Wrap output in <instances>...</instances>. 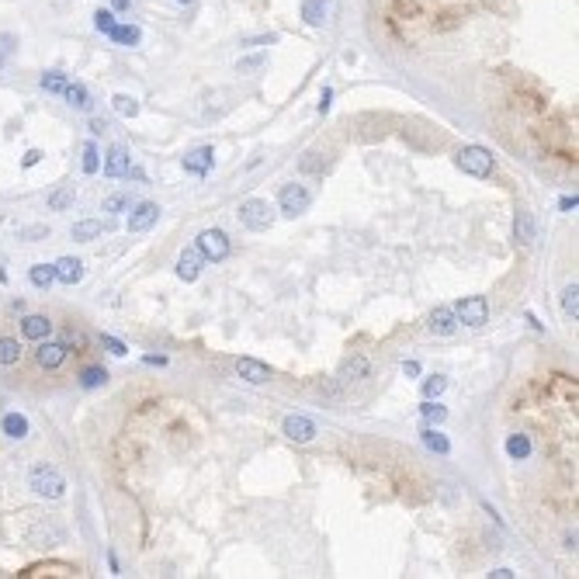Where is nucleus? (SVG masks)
I'll return each instance as SVG.
<instances>
[{"instance_id": "nucleus-10", "label": "nucleus", "mask_w": 579, "mask_h": 579, "mask_svg": "<svg viewBox=\"0 0 579 579\" xmlns=\"http://www.w3.org/2000/svg\"><path fill=\"white\" fill-rule=\"evenodd\" d=\"M157 219H160V205H153V202L135 205L129 212V233H146L150 226H157Z\"/></svg>"}, {"instance_id": "nucleus-47", "label": "nucleus", "mask_w": 579, "mask_h": 579, "mask_svg": "<svg viewBox=\"0 0 579 579\" xmlns=\"http://www.w3.org/2000/svg\"><path fill=\"white\" fill-rule=\"evenodd\" d=\"M108 129V122H105V118H94V122H90V132H94V135H101V132H105Z\"/></svg>"}, {"instance_id": "nucleus-24", "label": "nucleus", "mask_w": 579, "mask_h": 579, "mask_svg": "<svg viewBox=\"0 0 579 579\" xmlns=\"http://www.w3.org/2000/svg\"><path fill=\"white\" fill-rule=\"evenodd\" d=\"M18 358H21V343L14 340V337H0V368L18 365Z\"/></svg>"}, {"instance_id": "nucleus-51", "label": "nucleus", "mask_w": 579, "mask_h": 579, "mask_svg": "<svg viewBox=\"0 0 579 579\" xmlns=\"http://www.w3.org/2000/svg\"><path fill=\"white\" fill-rule=\"evenodd\" d=\"M177 4H191V0H177Z\"/></svg>"}, {"instance_id": "nucleus-18", "label": "nucleus", "mask_w": 579, "mask_h": 579, "mask_svg": "<svg viewBox=\"0 0 579 579\" xmlns=\"http://www.w3.org/2000/svg\"><path fill=\"white\" fill-rule=\"evenodd\" d=\"M63 98H66V105L77 108V111H90V108H94V98H90V90H87L83 83H77V80H70V87L63 90Z\"/></svg>"}, {"instance_id": "nucleus-19", "label": "nucleus", "mask_w": 579, "mask_h": 579, "mask_svg": "<svg viewBox=\"0 0 579 579\" xmlns=\"http://www.w3.org/2000/svg\"><path fill=\"white\" fill-rule=\"evenodd\" d=\"M326 14H330V0H302V21L306 25L319 28L326 21Z\"/></svg>"}, {"instance_id": "nucleus-43", "label": "nucleus", "mask_w": 579, "mask_h": 579, "mask_svg": "<svg viewBox=\"0 0 579 579\" xmlns=\"http://www.w3.org/2000/svg\"><path fill=\"white\" fill-rule=\"evenodd\" d=\"M142 361H146V365H157V368H163V365H167V358H163V354H146Z\"/></svg>"}, {"instance_id": "nucleus-22", "label": "nucleus", "mask_w": 579, "mask_h": 579, "mask_svg": "<svg viewBox=\"0 0 579 579\" xmlns=\"http://www.w3.org/2000/svg\"><path fill=\"white\" fill-rule=\"evenodd\" d=\"M0 430H4L11 441H25V437H28V420L21 417V413H4Z\"/></svg>"}, {"instance_id": "nucleus-17", "label": "nucleus", "mask_w": 579, "mask_h": 579, "mask_svg": "<svg viewBox=\"0 0 579 579\" xmlns=\"http://www.w3.org/2000/svg\"><path fill=\"white\" fill-rule=\"evenodd\" d=\"M111 229V222H101V219H83V222H73V229H70V236L80 239V243H90V239H98L101 233Z\"/></svg>"}, {"instance_id": "nucleus-11", "label": "nucleus", "mask_w": 579, "mask_h": 579, "mask_svg": "<svg viewBox=\"0 0 579 579\" xmlns=\"http://www.w3.org/2000/svg\"><path fill=\"white\" fill-rule=\"evenodd\" d=\"M181 163H184L187 174H194V177H205V174L212 170V163H215V150H212V146H198V150H191V153H187Z\"/></svg>"}, {"instance_id": "nucleus-48", "label": "nucleus", "mask_w": 579, "mask_h": 579, "mask_svg": "<svg viewBox=\"0 0 579 579\" xmlns=\"http://www.w3.org/2000/svg\"><path fill=\"white\" fill-rule=\"evenodd\" d=\"M558 205H562V209H565V212H573V209H576V205H579V198H576V194H573V198H562Z\"/></svg>"}, {"instance_id": "nucleus-30", "label": "nucleus", "mask_w": 579, "mask_h": 579, "mask_svg": "<svg viewBox=\"0 0 579 579\" xmlns=\"http://www.w3.org/2000/svg\"><path fill=\"white\" fill-rule=\"evenodd\" d=\"M111 108H115L118 115H125V118H135V115H139V101L129 98V94H115V98H111Z\"/></svg>"}, {"instance_id": "nucleus-14", "label": "nucleus", "mask_w": 579, "mask_h": 579, "mask_svg": "<svg viewBox=\"0 0 579 579\" xmlns=\"http://www.w3.org/2000/svg\"><path fill=\"white\" fill-rule=\"evenodd\" d=\"M129 170H132L129 150H125V146H111V150H108V160H105V174L108 177H129Z\"/></svg>"}, {"instance_id": "nucleus-6", "label": "nucleus", "mask_w": 579, "mask_h": 579, "mask_svg": "<svg viewBox=\"0 0 579 579\" xmlns=\"http://www.w3.org/2000/svg\"><path fill=\"white\" fill-rule=\"evenodd\" d=\"M198 254L212 264L226 261V257H229V236H226L222 229H205V233L198 236Z\"/></svg>"}, {"instance_id": "nucleus-41", "label": "nucleus", "mask_w": 579, "mask_h": 579, "mask_svg": "<svg viewBox=\"0 0 579 579\" xmlns=\"http://www.w3.org/2000/svg\"><path fill=\"white\" fill-rule=\"evenodd\" d=\"M46 236H49V226H28V229H21V239H28V243L46 239Z\"/></svg>"}, {"instance_id": "nucleus-34", "label": "nucleus", "mask_w": 579, "mask_h": 579, "mask_svg": "<svg viewBox=\"0 0 579 579\" xmlns=\"http://www.w3.org/2000/svg\"><path fill=\"white\" fill-rule=\"evenodd\" d=\"M101 153H98V146L94 142H83V160H80V167H83V174H98V167H101Z\"/></svg>"}, {"instance_id": "nucleus-28", "label": "nucleus", "mask_w": 579, "mask_h": 579, "mask_svg": "<svg viewBox=\"0 0 579 579\" xmlns=\"http://www.w3.org/2000/svg\"><path fill=\"white\" fill-rule=\"evenodd\" d=\"M365 375H368V358H361V354H358V358H350V361L343 365L340 378H343V382H358V378H365Z\"/></svg>"}, {"instance_id": "nucleus-20", "label": "nucleus", "mask_w": 579, "mask_h": 579, "mask_svg": "<svg viewBox=\"0 0 579 579\" xmlns=\"http://www.w3.org/2000/svg\"><path fill=\"white\" fill-rule=\"evenodd\" d=\"M21 333H25L28 340H46L53 333V323L46 316H25L21 319Z\"/></svg>"}, {"instance_id": "nucleus-7", "label": "nucleus", "mask_w": 579, "mask_h": 579, "mask_svg": "<svg viewBox=\"0 0 579 579\" xmlns=\"http://www.w3.org/2000/svg\"><path fill=\"white\" fill-rule=\"evenodd\" d=\"M454 316H458V323H465V326H482L489 319V302L482 295H469V298L458 302Z\"/></svg>"}, {"instance_id": "nucleus-21", "label": "nucleus", "mask_w": 579, "mask_h": 579, "mask_svg": "<svg viewBox=\"0 0 579 579\" xmlns=\"http://www.w3.org/2000/svg\"><path fill=\"white\" fill-rule=\"evenodd\" d=\"M513 236H517L521 246H531V243H534V215L527 209H521L517 219H513Z\"/></svg>"}, {"instance_id": "nucleus-5", "label": "nucleus", "mask_w": 579, "mask_h": 579, "mask_svg": "<svg viewBox=\"0 0 579 579\" xmlns=\"http://www.w3.org/2000/svg\"><path fill=\"white\" fill-rule=\"evenodd\" d=\"M278 205H281V212H285L288 219H295V215L309 212L313 194H309V187L306 184H285L281 187V194H278Z\"/></svg>"}, {"instance_id": "nucleus-35", "label": "nucleus", "mask_w": 579, "mask_h": 579, "mask_svg": "<svg viewBox=\"0 0 579 579\" xmlns=\"http://www.w3.org/2000/svg\"><path fill=\"white\" fill-rule=\"evenodd\" d=\"M420 417H423V420H430V423H444V420H448V410H444V406H437L434 399H427V402L420 406Z\"/></svg>"}, {"instance_id": "nucleus-9", "label": "nucleus", "mask_w": 579, "mask_h": 579, "mask_svg": "<svg viewBox=\"0 0 579 579\" xmlns=\"http://www.w3.org/2000/svg\"><path fill=\"white\" fill-rule=\"evenodd\" d=\"M35 361L42 365L46 371H56L63 361H66V343H59V340H38V350H35Z\"/></svg>"}, {"instance_id": "nucleus-46", "label": "nucleus", "mask_w": 579, "mask_h": 579, "mask_svg": "<svg viewBox=\"0 0 579 579\" xmlns=\"http://www.w3.org/2000/svg\"><path fill=\"white\" fill-rule=\"evenodd\" d=\"M261 63H264L261 56H254V59H243V63H239V70H254V66H261Z\"/></svg>"}, {"instance_id": "nucleus-27", "label": "nucleus", "mask_w": 579, "mask_h": 579, "mask_svg": "<svg viewBox=\"0 0 579 579\" xmlns=\"http://www.w3.org/2000/svg\"><path fill=\"white\" fill-rule=\"evenodd\" d=\"M42 90H49V94H63L66 87H70V77L66 73H59V70H49V73H42Z\"/></svg>"}, {"instance_id": "nucleus-13", "label": "nucleus", "mask_w": 579, "mask_h": 579, "mask_svg": "<svg viewBox=\"0 0 579 579\" xmlns=\"http://www.w3.org/2000/svg\"><path fill=\"white\" fill-rule=\"evenodd\" d=\"M430 333H437V337H451L454 330H458V316H454V309L448 306H437L434 313H430Z\"/></svg>"}, {"instance_id": "nucleus-36", "label": "nucleus", "mask_w": 579, "mask_h": 579, "mask_svg": "<svg viewBox=\"0 0 579 579\" xmlns=\"http://www.w3.org/2000/svg\"><path fill=\"white\" fill-rule=\"evenodd\" d=\"M444 389H448V378H444V375H430V378H423V395H427V399H437Z\"/></svg>"}, {"instance_id": "nucleus-49", "label": "nucleus", "mask_w": 579, "mask_h": 579, "mask_svg": "<svg viewBox=\"0 0 579 579\" xmlns=\"http://www.w3.org/2000/svg\"><path fill=\"white\" fill-rule=\"evenodd\" d=\"M111 4H115V11H129L132 7V0H111Z\"/></svg>"}, {"instance_id": "nucleus-32", "label": "nucleus", "mask_w": 579, "mask_h": 579, "mask_svg": "<svg viewBox=\"0 0 579 579\" xmlns=\"http://www.w3.org/2000/svg\"><path fill=\"white\" fill-rule=\"evenodd\" d=\"M423 444L430 451H437V454H448L451 451V441L444 434H437V430H423Z\"/></svg>"}, {"instance_id": "nucleus-15", "label": "nucleus", "mask_w": 579, "mask_h": 579, "mask_svg": "<svg viewBox=\"0 0 579 579\" xmlns=\"http://www.w3.org/2000/svg\"><path fill=\"white\" fill-rule=\"evenodd\" d=\"M53 267H56V281H63V285H70V288L83 281V264H80L77 257H59Z\"/></svg>"}, {"instance_id": "nucleus-3", "label": "nucleus", "mask_w": 579, "mask_h": 579, "mask_svg": "<svg viewBox=\"0 0 579 579\" xmlns=\"http://www.w3.org/2000/svg\"><path fill=\"white\" fill-rule=\"evenodd\" d=\"M454 163H458V170H465L472 177H489L496 170V157L489 150H482V146H461Z\"/></svg>"}, {"instance_id": "nucleus-8", "label": "nucleus", "mask_w": 579, "mask_h": 579, "mask_svg": "<svg viewBox=\"0 0 579 579\" xmlns=\"http://www.w3.org/2000/svg\"><path fill=\"white\" fill-rule=\"evenodd\" d=\"M281 434H285L288 441H295V444H309L319 430H316V420H309V417H302V413H291V417H285V423H281Z\"/></svg>"}, {"instance_id": "nucleus-50", "label": "nucleus", "mask_w": 579, "mask_h": 579, "mask_svg": "<svg viewBox=\"0 0 579 579\" xmlns=\"http://www.w3.org/2000/svg\"><path fill=\"white\" fill-rule=\"evenodd\" d=\"M489 576H493V579H510L513 573H510V569H496V573H489Z\"/></svg>"}, {"instance_id": "nucleus-45", "label": "nucleus", "mask_w": 579, "mask_h": 579, "mask_svg": "<svg viewBox=\"0 0 579 579\" xmlns=\"http://www.w3.org/2000/svg\"><path fill=\"white\" fill-rule=\"evenodd\" d=\"M402 371H406L410 378H417V375H420V365H417V361H406V365H402Z\"/></svg>"}, {"instance_id": "nucleus-29", "label": "nucleus", "mask_w": 579, "mask_h": 579, "mask_svg": "<svg viewBox=\"0 0 579 579\" xmlns=\"http://www.w3.org/2000/svg\"><path fill=\"white\" fill-rule=\"evenodd\" d=\"M506 454H510V458H517V461H524L527 454H531V441H527L524 434H513V437L506 441Z\"/></svg>"}, {"instance_id": "nucleus-31", "label": "nucleus", "mask_w": 579, "mask_h": 579, "mask_svg": "<svg viewBox=\"0 0 579 579\" xmlns=\"http://www.w3.org/2000/svg\"><path fill=\"white\" fill-rule=\"evenodd\" d=\"M105 382H108V371L98 368V365L80 371V385H83V389H98V385H105Z\"/></svg>"}, {"instance_id": "nucleus-25", "label": "nucleus", "mask_w": 579, "mask_h": 579, "mask_svg": "<svg viewBox=\"0 0 579 579\" xmlns=\"http://www.w3.org/2000/svg\"><path fill=\"white\" fill-rule=\"evenodd\" d=\"M111 42H118V46H139V38H142V31L135 25H115L111 28V35H108Z\"/></svg>"}, {"instance_id": "nucleus-39", "label": "nucleus", "mask_w": 579, "mask_h": 579, "mask_svg": "<svg viewBox=\"0 0 579 579\" xmlns=\"http://www.w3.org/2000/svg\"><path fill=\"white\" fill-rule=\"evenodd\" d=\"M101 347H108V354H115V358H125V354H129L125 343L115 340V337H108V333H101Z\"/></svg>"}, {"instance_id": "nucleus-12", "label": "nucleus", "mask_w": 579, "mask_h": 579, "mask_svg": "<svg viewBox=\"0 0 579 579\" xmlns=\"http://www.w3.org/2000/svg\"><path fill=\"white\" fill-rule=\"evenodd\" d=\"M236 371H239V378H246L250 385H264V382H271V368H267L264 361H257V358H239Z\"/></svg>"}, {"instance_id": "nucleus-26", "label": "nucleus", "mask_w": 579, "mask_h": 579, "mask_svg": "<svg viewBox=\"0 0 579 579\" xmlns=\"http://www.w3.org/2000/svg\"><path fill=\"white\" fill-rule=\"evenodd\" d=\"M73 198H77V191H73V184L56 187L53 194H49V209H53V212H66V209H70V205H73Z\"/></svg>"}, {"instance_id": "nucleus-37", "label": "nucleus", "mask_w": 579, "mask_h": 579, "mask_svg": "<svg viewBox=\"0 0 579 579\" xmlns=\"http://www.w3.org/2000/svg\"><path fill=\"white\" fill-rule=\"evenodd\" d=\"M298 170H306V174H323V170H326V160L319 157V153H306L302 163H298Z\"/></svg>"}, {"instance_id": "nucleus-38", "label": "nucleus", "mask_w": 579, "mask_h": 579, "mask_svg": "<svg viewBox=\"0 0 579 579\" xmlns=\"http://www.w3.org/2000/svg\"><path fill=\"white\" fill-rule=\"evenodd\" d=\"M115 25H118V21H115V11H98V14H94V28H98L101 35H111Z\"/></svg>"}, {"instance_id": "nucleus-2", "label": "nucleus", "mask_w": 579, "mask_h": 579, "mask_svg": "<svg viewBox=\"0 0 579 579\" xmlns=\"http://www.w3.org/2000/svg\"><path fill=\"white\" fill-rule=\"evenodd\" d=\"M28 489L38 493V496H46V500H59V496L66 493V479H63V472H59L56 465L38 461V465L28 472Z\"/></svg>"}, {"instance_id": "nucleus-33", "label": "nucleus", "mask_w": 579, "mask_h": 579, "mask_svg": "<svg viewBox=\"0 0 579 579\" xmlns=\"http://www.w3.org/2000/svg\"><path fill=\"white\" fill-rule=\"evenodd\" d=\"M562 309H565V316H573V319L579 316V285L576 281L562 291Z\"/></svg>"}, {"instance_id": "nucleus-23", "label": "nucleus", "mask_w": 579, "mask_h": 579, "mask_svg": "<svg viewBox=\"0 0 579 579\" xmlns=\"http://www.w3.org/2000/svg\"><path fill=\"white\" fill-rule=\"evenodd\" d=\"M28 281H31L35 288L49 291V285L56 281V267H53V264H35V267L28 271Z\"/></svg>"}, {"instance_id": "nucleus-4", "label": "nucleus", "mask_w": 579, "mask_h": 579, "mask_svg": "<svg viewBox=\"0 0 579 579\" xmlns=\"http://www.w3.org/2000/svg\"><path fill=\"white\" fill-rule=\"evenodd\" d=\"M239 222H243L246 229H254V233H264V229L274 226V209H271L264 198H246V202L239 205Z\"/></svg>"}, {"instance_id": "nucleus-16", "label": "nucleus", "mask_w": 579, "mask_h": 579, "mask_svg": "<svg viewBox=\"0 0 579 579\" xmlns=\"http://www.w3.org/2000/svg\"><path fill=\"white\" fill-rule=\"evenodd\" d=\"M202 264H205V257L198 254V246H194V250H184L181 261H177V278H181V281H198Z\"/></svg>"}, {"instance_id": "nucleus-44", "label": "nucleus", "mask_w": 579, "mask_h": 579, "mask_svg": "<svg viewBox=\"0 0 579 579\" xmlns=\"http://www.w3.org/2000/svg\"><path fill=\"white\" fill-rule=\"evenodd\" d=\"M38 160H42V153H38V150H28V153H25V167H35Z\"/></svg>"}, {"instance_id": "nucleus-42", "label": "nucleus", "mask_w": 579, "mask_h": 579, "mask_svg": "<svg viewBox=\"0 0 579 579\" xmlns=\"http://www.w3.org/2000/svg\"><path fill=\"white\" fill-rule=\"evenodd\" d=\"M330 105H333V87H323V98H319V111L326 115V111H330Z\"/></svg>"}, {"instance_id": "nucleus-1", "label": "nucleus", "mask_w": 579, "mask_h": 579, "mask_svg": "<svg viewBox=\"0 0 579 579\" xmlns=\"http://www.w3.org/2000/svg\"><path fill=\"white\" fill-rule=\"evenodd\" d=\"M21 538L31 548H56L66 541V527L53 513H21Z\"/></svg>"}, {"instance_id": "nucleus-40", "label": "nucleus", "mask_w": 579, "mask_h": 579, "mask_svg": "<svg viewBox=\"0 0 579 579\" xmlns=\"http://www.w3.org/2000/svg\"><path fill=\"white\" fill-rule=\"evenodd\" d=\"M129 209V194H111L105 198V212H125Z\"/></svg>"}]
</instances>
